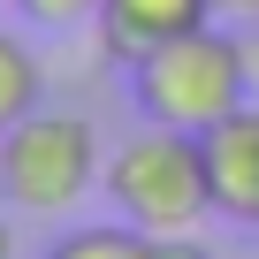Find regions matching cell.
Masks as SVG:
<instances>
[{"label": "cell", "mask_w": 259, "mask_h": 259, "mask_svg": "<svg viewBox=\"0 0 259 259\" xmlns=\"http://www.w3.org/2000/svg\"><path fill=\"white\" fill-rule=\"evenodd\" d=\"M130 99H138L145 122H168V130H206L229 122L244 99H251V46L213 16L153 54L130 61Z\"/></svg>", "instance_id": "cell-1"}, {"label": "cell", "mask_w": 259, "mask_h": 259, "mask_svg": "<svg viewBox=\"0 0 259 259\" xmlns=\"http://www.w3.org/2000/svg\"><path fill=\"white\" fill-rule=\"evenodd\" d=\"M99 183H107L114 213L145 236H191L213 213V176H206V138L198 130L145 122L130 145H114Z\"/></svg>", "instance_id": "cell-2"}, {"label": "cell", "mask_w": 259, "mask_h": 259, "mask_svg": "<svg viewBox=\"0 0 259 259\" xmlns=\"http://www.w3.org/2000/svg\"><path fill=\"white\" fill-rule=\"evenodd\" d=\"M99 168V138L84 114H23L0 138V198L23 213H69L92 191Z\"/></svg>", "instance_id": "cell-3"}, {"label": "cell", "mask_w": 259, "mask_h": 259, "mask_svg": "<svg viewBox=\"0 0 259 259\" xmlns=\"http://www.w3.org/2000/svg\"><path fill=\"white\" fill-rule=\"evenodd\" d=\"M206 176H213V213L259 229V99H244L229 122L206 130Z\"/></svg>", "instance_id": "cell-4"}, {"label": "cell", "mask_w": 259, "mask_h": 259, "mask_svg": "<svg viewBox=\"0 0 259 259\" xmlns=\"http://www.w3.org/2000/svg\"><path fill=\"white\" fill-rule=\"evenodd\" d=\"M198 23H213V0H107L99 8V46H107V61L130 69L138 54H153V46H168Z\"/></svg>", "instance_id": "cell-5"}, {"label": "cell", "mask_w": 259, "mask_h": 259, "mask_svg": "<svg viewBox=\"0 0 259 259\" xmlns=\"http://www.w3.org/2000/svg\"><path fill=\"white\" fill-rule=\"evenodd\" d=\"M38 92H46L38 54H31L23 38H8V31H0V138H8L23 114H38Z\"/></svg>", "instance_id": "cell-6"}, {"label": "cell", "mask_w": 259, "mask_h": 259, "mask_svg": "<svg viewBox=\"0 0 259 259\" xmlns=\"http://www.w3.org/2000/svg\"><path fill=\"white\" fill-rule=\"evenodd\" d=\"M46 259H153V236L145 229H76Z\"/></svg>", "instance_id": "cell-7"}, {"label": "cell", "mask_w": 259, "mask_h": 259, "mask_svg": "<svg viewBox=\"0 0 259 259\" xmlns=\"http://www.w3.org/2000/svg\"><path fill=\"white\" fill-rule=\"evenodd\" d=\"M16 8H23L31 23H46V31H69V23H99L107 0H16Z\"/></svg>", "instance_id": "cell-8"}, {"label": "cell", "mask_w": 259, "mask_h": 259, "mask_svg": "<svg viewBox=\"0 0 259 259\" xmlns=\"http://www.w3.org/2000/svg\"><path fill=\"white\" fill-rule=\"evenodd\" d=\"M153 259H213L198 236H153Z\"/></svg>", "instance_id": "cell-9"}, {"label": "cell", "mask_w": 259, "mask_h": 259, "mask_svg": "<svg viewBox=\"0 0 259 259\" xmlns=\"http://www.w3.org/2000/svg\"><path fill=\"white\" fill-rule=\"evenodd\" d=\"M221 23H259V0H213Z\"/></svg>", "instance_id": "cell-10"}, {"label": "cell", "mask_w": 259, "mask_h": 259, "mask_svg": "<svg viewBox=\"0 0 259 259\" xmlns=\"http://www.w3.org/2000/svg\"><path fill=\"white\" fill-rule=\"evenodd\" d=\"M0 259H16V236H8V221H0Z\"/></svg>", "instance_id": "cell-11"}]
</instances>
